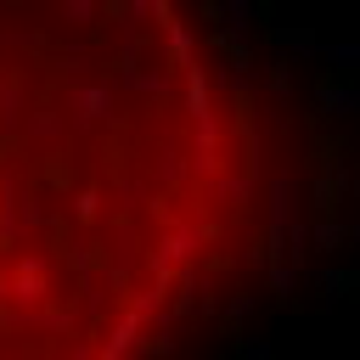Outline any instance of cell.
<instances>
[{
	"label": "cell",
	"instance_id": "cell-1",
	"mask_svg": "<svg viewBox=\"0 0 360 360\" xmlns=\"http://www.w3.org/2000/svg\"><path fill=\"white\" fill-rule=\"evenodd\" d=\"M62 101H68V112H73V124L79 129H90V124H101V118H112V90L107 84H96V79H73L68 90H62Z\"/></svg>",
	"mask_w": 360,
	"mask_h": 360
},
{
	"label": "cell",
	"instance_id": "cell-2",
	"mask_svg": "<svg viewBox=\"0 0 360 360\" xmlns=\"http://www.w3.org/2000/svg\"><path fill=\"white\" fill-rule=\"evenodd\" d=\"M298 219V186L292 174H270V242L264 253H281V231Z\"/></svg>",
	"mask_w": 360,
	"mask_h": 360
},
{
	"label": "cell",
	"instance_id": "cell-3",
	"mask_svg": "<svg viewBox=\"0 0 360 360\" xmlns=\"http://www.w3.org/2000/svg\"><path fill=\"white\" fill-rule=\"evenodd\" d=\"M6 298L22 304V309L45 304V264H39V259H17V264H11V287H6Z\"/></svg>",
	"mask_w": 360,
	"mask_h": 360
},
{
	"label": "cell",
	"instance_id": "cell-4",
	"mask_svg": "<svg viewBox=\"0 0 360 360\" xmlns=\"http://www.w3.org/2000/svg\"><path fill=\"white\" fill-rule=\"evenodd\" d=\"M253 22H259V6H253V0H225V6H219V34H225V39H248Z\"/></svg>",
	"mask_w": 360,
	"mask_h": 360
},
{
	"label": "cell",
	"instance_id": "cell-5",
	"mask_svg": "<svg viewBox=\"0 0 360 360\" xmlns=\"http://www.w3.org/2000/svg\"><path fill=\"white\" fill-rule=\"evenodd\" d=\"M118 90L163 96V90H169V68H135V62H124V68H118Z\"/></svg>",
	"mask_w": 360,
	"mask_h": 360
},
{
	"label": "cell",
	"instance_id": "cell-6",
	"mask_svg": "<svg viewBox=\"0 0 360 360\" xmlns=\"http://www.w3.org/2000/svg\"><path fill=\"white\" fill-rule=\"evenodd\" d=\"M141 326H146V321H141L135 309H124V315L112 321V332L101 338V354L112 360V354H124V349H141Z\"/></svg>",
	"mask_w": 360,
	"mask_h": 360
},
{
	"label": "cell",
	"instance_id": "cell-7",
	"mask_svg": "<svg viewBox=\"0 0 360 360\" xmlns=\"http://www.w3.org/2000/svg\"><path fill=\"white\" fill-rule=\"evenodd\" d=\"M315 96H321V107H326V112H338V118L360 112V79H332V84H321Z\"/></svg>",
	"mask_w": 360,
	"mask_h": 360
},
{
	"label": "cell",
	"instance_id": "cell-8",
	"mask_svg": "<svg viewBox=\"0 0 360 360\" xmlns=\"http://www.w3.org/2000/svg\"><path fill=\"white\" fill-rule=\"evenodd\" d=\"M158 22H163V45H169V56H174V62L186 68V62L197 56V34H191V28H186V22L174 17V11H169V17H158Z\"/></svg>",
	"mask_w": 360,
	"mask_h": 360
},
{
	"label": "cell",
	"instance_id": "cell-9",
	"mask_svg": "<svg viewBox=\"0 0 360 360\" xmlns=\"http://www.w3.org/2000/svg\"><path fill=\"white\" fill-rule=\"evenodd\" d=\"M214 101H208V73L197 68V62H186V112L197 118V112H208Z\"/></svg>",
	"mask_w": 360,
	"mask_h": 360
},
{
	"label": "cell",
	"instance_id": "cell-10",
	"mask_svg": "<svg viewBox=\"0 0 360 360\" xmlns=\"http://www.w3.org/2000/svg\"><path fill=\"white\" fill-rule=\"evenodd\" d=\"M270 45H287L292 56H315V51H321V39H315L309 28H270Z\"/></svg>",
	"mask_w": 360,
	"mask_h": 360
},
{
	"label": "cell",
	"instance_id": "cell-11",
	"mask_svg": "<svg viewBox=\"0 0 360 360\" xmlns=\"http://www.w3.org/2000/svg\"><path fill=\"white\" fill-rule=\"evenodd\" d=\"M17 124H22V84L0 79V129H17Z\"/></svg>",
	"mask_w": 360,
	"mask_h": 360
},
{
	"label": "cell",
	"instance_id": "cell-12",
	"mask_svg": "<svg viewBox=\"0 0 360 360\" xmlns=\"http://www.w3.org/2000/svg\"><path fill=\"white\" fill-rule=\"evenodd\" d=\"M135 253H141V242H135V225H129V219H118V231H112V259H118V276L135 264Z\"/></svg>",
	"mask_w": 360,
	"mask_h": 360
},
{
	"label": "cell",
	"instance_id": "cell-13",
	"mask_svg": "<svg viewBox=\"0 0 360 360\" xmlns=\"http://www.w3.org/2000/svg\"><path fill=\"white\" fill-rule=\"evenodd\" d=\"M315 56L326 68H338V73H360V45H321Z\"/></svg>",
	"mask_w": 360,
	"mask_h": 360
},
{
	"label": "cell",
	"instance_id": "cell-14",
	"mask_svg": "<svg viewBox=\"0 0 360 360\" xmlns=\"http://www.w3.org/2000/svg\"><path fill=\"white\" fill-rule=\"evenodd\" d=\"M186 169H191V163H186V152H180V146H163V152H158V180H163V186H180V180H186Z\"/></svg>",
	"mask_w": 360,
	"mask_h": 360
},
{
	"label": "cell",
	"instance_id": "cell-15",
	"mask_svg": "<svg viewBox=\"0 0 360 360\" xmlns=\"http://www.w3.org/2000/svg\"><path fill=\"white\" fill-rule=\"evenodd\" d=\"M360 281V270H343V264H332V270H321V287H326V304H338L349 287Z\"/></svg>",
	"mask_w": 360,
	"mask_h": 360
},
{
	"label": "cell",
	"instance_id": "cell-16",
	"mask_svg": "<svg viewBox=\"0 0 360 360\" xmlns=\"http://www.w3.org/2000/svg\"><path fill=\"white\" fill-rule=\"evenodd\" d=\"M163 287H169V281H152V287H141V292H129V309H135L141 321H152V315L163 309Z\"/></svg>",
	"mask_w": 360,
	"mask_h": 360
},
{
	"label": "cell",
	"instance_id": "cell-17",
	"mask_svg": "<svg viewBox=\"0 0 360 360\" xmlns=\"http://www.w3.org/2000/svg\"><path fill=\"white\" fill-rule=\"evenodd\" d=\"M28 135H39V141H56V135H62V112H51V107H34V112H28Z\"/></svg>",
	"mask_w": 360,
	"mask_h": 360
},
{
	"label": "cell",
	"instance_id": "cell-18",
	"mask_svg": "<svg viewBox=\"0 0 360 360\" xmlns=\"http://www.w3.org/2000/svg\"><path fill=\"white\" fill-rule=\"evenodd\" d=\"M17 219H22V231H45L51 225V208H45V197H22V208H17Z\"/></svg>",
	"mask_w": 360,
	"mask_h": 360
},
{
	"label": "cell",
	"instance_id": "cell-19",
	"mask_svg": "<svg viewBox=\"0 0 360 360\" xmlns=\"http://www.w3.org/2000/svg\"><path fill=\"white\" fill-rule=\"evenodd\" d=\"M343 236H349V231H343L338 219H321V225H309V242H315V248H326V253H332Z\"/></svg>",
	"mask_w": 360,
	"mask_h": 360
},
{
	"label": "cell",
	"instance_id": "cell-20",
	"mask_svg": "<svg viewBox=\"0 0 360 360\" xmlns=\"http://www.w3.org/2000/svg\"><path fill=\"white\" fill-rule=\"evenodd\" d=\"M264 84H270V96H276V101H287V96H292V73H287V62H270Z\"/></svg>",
	"mask_w": 360,
	"mask_h": 360
},
{
	"label": "cell",
	"instance_id": "cell-21",
	"mask_svg": "<svg viewBox=\"0 0 360 360\" xmlns=\"http://www.w3.org/2000/svg\"><path fill=\"white\" fill-rule=\"evenodd\" d=\"M101 6H107V0H62V17H68V22H96Z\"/></svg>",
	"mask_w": 360,
	"mask_h": 360
},
{
	"label": "cell",
	"instance_id": "cell-22",
	"mask_svg": "<svg viewBox=\"0 0 360 360\" xmlns=\"http://www.w3.org/2000/svg\"><path fill=\"white\" fill-rule=\"evenodd\" d=\"M253 180H259V174H231V180H219V191H225L231 202H248V197H253Z\"/></svg>",
	"mask_w": 360,
	"mask_h": 360
},
{
	"label": "cell",
	"instance_id": "cell-23",
	"mask_svg": "<svg viewBox=\"0 0 360 360\" xmlns=\"http://www.w3.org/2000/svg\"><path fill=\"white\" fill-rule=\"evenodd\" d=\"M6 191H11V186H0V242H11V236L22 231V219H17V208L6 202Z\"/></svg>",
	"mask_w": 360,
	"mask_h": 360
},
{
	"label": "cell",
	"instance_id": "cell-24",
	"mask_svg": "<svg viewBox=\"0 0 360 360\" xmlns=\"http://www.w3.org/2000/svg\"><path fill=\"white\" fill-rule=\"evenodd\" d=\"M73 214L79 219H96L101 214V191H73Z\"/></svg>",
	"mask_w": 360,
	"mask_h": 360
},
{
	"label": "cell",
	"instance_id": "cell-25",
	"mask_svg": "<svg viewBox=\"0 0 360 360\" xmlns=\"http://www.w3.org/2000/svg\"><path fill=\"white\" fill-rule=\"evenodd\" d=\"M118 197H124V202H146V186H141V180H118Z\"/></svg>",
	"mask_w": 360,
	"mask_h": 360
},
{
	"label": "cell",
	"instance_id": "cell-26",
	"mask_svg": "<svg viewBox=\"0 0 360 360\" xmlns=\"http://www.w3.org/2000/svg\"><path fill=\"white\" fill-rule=\"evenodd\" d=\"M45 326H51V332H73V315H68V309H45Z\"/></svg>",
	"mask_w": 360,
	"mask_h": 360
},
{
	"label": "cell",
	"instance_id": "cell-27",
	"mask_svg": "<svg viewBox=\"0 0 360 360\" xmlns=\"http://www.w3.org/2000/svg\"><path fill=\"white\" fill-rule=\"evenodd\" d=\"M248 309H253V298H248V292H236V298H231V304H225V315H231V321H242V315H248Z\"/></svg>",
	"mask_w": 360,
	"mask_h": 360
},
{
	"label": "cell",
	"instance_id": "cell-28",
	"mask_svg": "<svg viewBox=\"0 0 360 360\" xmlns=\"http://www.w3.org/2000/svg\"><path fill=\"white\" fill-rule=\"evenodd\" d=\"M186 6H202V0H186Z\"/></svg>",
	"mask_w": 360,
	"mask_h": 360
}]
</instances>
